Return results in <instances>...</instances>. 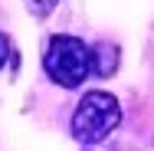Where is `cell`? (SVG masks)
Wrapping results in <instances>:
<instances>
[{
  "label": "cell",
  "mask_w": 154,
  "mask_h": 151,
  "mask_svg": "<svg viewBox=\"0 0 154 151\" xmlns=\"http://www.w3.org/2000/svg\"><path fill=\"white\" fill-rule=\"evenodd\" d=\"M118 121H122L118 99H115L112 92L95 89V92H85V95L79 99L69 128H72L75 141H82V145H98V141H105V138L118 128Z\"/></svg>",
  "instance_id": "1"
},
{
  "label": "cell",
  "mask_w": 154,
  "mask_h": 151,
  "mask_svg": "<svg viewBox=\"0 0 154 151\" xmlns=\"http://www.w3.org/2000/svg\"><path fill=\"white\" fill-rule=\"evenodd\" d=\"M43 69L46 76L62 86V89H75L79 82H85V76L92 72V49L79 39V36H53L46 43L43 53Z\"/></svg>",
  "instance_id": "2"
},
{
  "label": "cell",
  "mask_w": 154,
  "mask_h": 151,
  "mask_svg": "<svg viewBox=\"0 0 154 151\" xmlns=\"http://www.w3.org/2000/svg\"><path fill=\"white\" fill-rule=\"evenodd\" d=\"M92 69L98 76H112L115 69H118V46H112V43H98L92 49Z\"/></svg>",
  "instance_id": "3"
},
{
  "label": "cell",
  "mask_w": 154,
  "mask_h": 151,
  "mask_svg": "<svg viewBox=\"0 0 154 151\" xmlns=\"http://www.w3.org/2000/svg\"><path fill=\"white\" fill-rule=\"evenodd\" d=\"M56 3L59 0H26V10H30L33 17H46V13L56 10Z\"/></svg>",
  "instance_id": "4"
},
{
  "label": "cell",
  "mask_w": 154,
  "mask_h": 151,
  "mask_svg": "<svg viewBox=\"0 0 154 151\" xmlns=\"http://www.w3.org/2000/svg\"><path fill=\"white\" fill-rule=\"evenodd\" d=\"M7 56H10V39H7L3 33H0V66L7 62Z\"/></svg>",
  "instance_id": "5"
}]
</instances>
